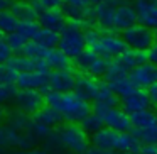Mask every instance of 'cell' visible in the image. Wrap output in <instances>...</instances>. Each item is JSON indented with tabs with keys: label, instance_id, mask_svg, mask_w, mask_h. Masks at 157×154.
I'll use <instances>...</instances> for the list:
<instances>
[{
	"label": "cell",
	"instance_id": "cell-1",
	"mask_svg": "<svg viewBox=\"0 0 157 154\" xmlns=\"http://www.w3.org/2000/svg\"><path fill=\"white\" fill-rule=\"evenodd\" d=\"M41 93L44 95V105L58 110V112L61 113L63 120H66V122L79 124L90 112H91L90 103L85 102V100H81L73 92L58 93V92H52V90H49L48 86H46V88L41 90Z\"/></svg>",
	"mask_w": 157,
	"mask_h": 154
},
{
	"label": "cell",
	"instance_id": "cell-2",
	"mask_svg": "<svg viewBox=\"0 0 157 154\" xmlns=\"http://www.w3.org/2000/svg\"><path fill=\"white\" fill-rule=\"evenodd\" d=\"M91 144L93 147H98V149L123 154H137L140 147V142L132 132H115L106 127L91 134Z\"/></svg>",
	"mask_w": 157,
	"mask_h": 154
},
{
	"label": "cell",
	"instance_id": "cell-3",
	"mask_svg": "<svg viewBox=\"0 0 157 154\" xmlns=\"http://www.w3.org/2000/svg\"><path fill=\"white\" fill-rule=\"evenodd\" d=\"M56 134H58L59 144H61L63 151L69 154H85L90 147V137L85 130L81 129L79 124H71L66 122L56 127Z\"/></svg>",
	"mask_w": 157,
	"mask_h": 154
},
{
	"label": "cell",
	"instance_id": "cell-4",
	"mask_svg": "<svg viewBox=\"0 0 157 154\" xmlns=\"http://www.w3.org/2000/svg\"><path fill=\"white\" fill-rule=\"evenodd\" d=\"M56 48L66 54L69 59H76L83 51L86 49V44H85V36H83V31L79 27L73 24H66V27L59 32V41H58V46Z\"/></svg>",
	"mask_w": 157,
	"mask_h": 154
},
{
	"label": "cell",
	"instance_id": "cell-5",
	"mask_svg": "<svg viewBox=\"0 0 157 154\" xmlns=\"http://www.w3.org/2000/svg\"><path fill=\"white\" fill-rule=\"evenodd\" d=\"M125 49H127L125 42H123V39L120 38L117 32L101 31L98 41L90 48V51H93L95 54H98L100 58L110 61V59H117Z\"/></svg>",
	"mask_w": 157,
	"mask_h": 154
},
{
	"label": "cell",
	"instance_id": "cell-6",
	"mask_svg": "<svg viewBox=\"0 0 157 154\" xmlns=\"http://www.w3.org/2000/svg\"><path fill=\"white\" fill-rule=\"evenodd\" d=\"M120 38L123 39V42H125V46L128 49L147 53L150 49V46L155 42V32L140 24H133L132 27L122 31Z\"/></svg>",
	"mask_w": 157,
	"mask_h": 154
},
{
	"label": "cell",
	"instance_id": "cell-7",
	"mask_svg": "<svg viewBox=\"0 0 157 154\" xmlns=\"http://www.w3.org/2000/svg\"><path fill=\"white\" fill-rule=\"evenodd\" d=\"M15 110L24 112L27 115H34L44 107V95L39 90H15L12 97Z\"/></svg>",
	"mask_w": 157,
	"mask_h": 154
},
{
	"label": "cell",
	"instance_id": "cell-8",
	"mask_svg": "<svg viewBox=\"0 0 157 154\" xmlns=\"http://www.w3.org/2000/svg\"><path fill=\"white\" fill-rule=\"evenodd\" d=\"M108 63L110 61L100 58L98 54H95V53L90 51V49H85V51H83L81 54L75 59V65L81 69V73L90 75V76H93V78L105 75Z\"/></svg>",
	"mask_w": 157,
	"mask_h": 154
},
{
	"label": "cell",
	"instance_id": "cell-9",
	"mask_svg": "<svg viewBox=\"0 0 157 154\" xmlns=\"http://www.w3.org/2000/svg\"><path fill=\"white\" fill-rule=\"evenodd\" d=\"M5 136V142L7 147L17 151H25V149H36L39 144V139L32 134V130H14L9 127H2Z\"/></svg>",
	"mask_w": 157,
	"mask_h": 154
},
{
	"label": "cell",
	"instance_id": "cell-10",
	"mask_svg": "<svg viewBox=\"0 0 157 154\" xmlns=\"http://www.w3.org/2000/svg\"><path fill=\"white\" fill-rule=\"evenodd\" d=\"M101 122L103 127L110 130H115V132H130L132 130V124H130V115L125 113L122 109H108L101 113Z\"/></svg>",
	"mask_w": 157,
	"mask_h": 154
},
{
	"label": "cell",
	"instance_id": "cell-11",
	"mask_svg": "<svg viewBox=\"0 0 157 154\" xmlns=\"http://www.w3.org/2000/svg\"><path fill=\"white\" fill-rule=\"evenodd\" d=\"M75 81H76V73L73 68L58 69V71L49 73L48 88L58 93H69L75 88Z\"/></svg>",
	"mask_w": 157,
	"mask_h": 154
},
{
	"label": "cell",
	"instance_id": "cell-12",
	"mask_svg": "<svg viewBox=\"0 0 157 154\" xmlns=\"http://www.w3.org/2000/svg\"><path fill=\"white\" fill-rule=\"evenodd\" d=\"M135 14H137V24L157 31V2L150 0H135Z\"/></svg>",
	"mask_w": 157,
	"mask_h": 154
},
{
	"label": "cell",
	"instance_id": "cell-13",
	"mask_svg": "<svg viewBox=\"0 0 157 154\" xmlns=\"http://www.w3.org/2000/svg\"><path fill=\"white\" fill-rule=\"evenodd\" d=\"M122 4L120 0H103L100 4L93 7V17L95 24H98L103 31H112V22H113V14L115 9Z\"/></svg>",
	"mask_w": 157,
	"mask_h": 154
},
{
	"label": "cell",
	"instance_id": "cell-14",
	"mask_svg": "<svg viewBox=\"0 0 157 154\" xmlns=\"http://www.w3.org/2000/svg\"><path fill=\"white\" fill-rule=\"evenodd\" d=\"M128 78L132 80V83L135 85V88L140 90H147L150 85L157 81V68L154 65H150L149 61L142 63L140 66L133 68L128 73Z\"/></svg>",
	"mask_w": 157,
	"mask_h": 154
},
{
	"label": "cell",
	"instance_id": "cell-15",
	"mask_svg": "<svg viewBox=\"0 0 157 154\" xmlns=\"http://www.w3.org/2000/svg\"><path fill=\"white\" fill-rule=\"evenodd\" d=\"M133 24H137V14L133 5L130 4H120L115 9L113 14V22H112V31H125V29L132 27Z\"/></svg>",
	"mask_w": 157,
	"mask_h": 154
},
{
	"label": "cell",
	"instance_id": "cell-16",
	"mask_svg": "<svg viewBox=\"0 0 157 154\" xmlns=\"http://www.w3.org/2000/svg\"><path fill=\"white\" fill-rule=\"evenodd\" d=\"M149 107H150V100L147 97L145 90L137 88L135 92H132L130 95L122 98V110L125 113H128V115L142 112V110H149Z\"/></svg>",
	"mask_w": 157,
	"mask_h": 154
},
{
	"label": "cell",
	"instance_id": "cell-17",
	"mask_svg": "<svg viewBox=\"0 0 157 154\" xmlns=\"http://www.w3.org/2000/svg\"><path fill=\"white\" fill-rule=\"evenodd\" d=\"M95 105H93V112L96 113V115H101L105 110L108 109H113V107H117V103H118V98H117L115 95H113V92L110 90L108 83H101L98 81V90H96V95H95Z\"/></svg>",
	"mask_w": 157,
	"mask_h": 154
},
{
	"label": "cell",
	"instance_id": "cell-18",
	"mask_svg": "<svg viewBox=\"0 0 157 154\" xmlns=\"http://www.w3.org/2000/svg\"><path fill=\"white\" fill-rule=\"evenodd\" d=\"M96 90H98V81L96 78L90 75H76V81H75V88H73V93L78 95L81 100L85 102H93L95 100V95H96Z\"/></svg>",
	"mask_w": 157,
	"mask_h": 154
},
{
	"label": "cell",
	"instance_id": "cell-19",
	"mask_svg": "<svg viewBox=\"0 0 157 154\" xmlns=\"http://www.w3.org/2000/svg\"><path fill=\"white\" fill-rule=\"evenodd\" d=\"M49 75L46 73H37V71H29V73H21L15 78V85L21 90H39L48 86Z\"/></svg>",
	"mask_w": 157,
	"mask_h": 154
},
{
	"label": "cell",
	"instance_id": "cell-20",
	"mask_svg": "<svg viewBox=\"0 0 157 154\" xmlns=\"http://www.w3.org/2000/svg\"><path fill=\"white\" fill-rule=\"evenodd\" d=\"M37 24L44 29H49V31H54V32H61L63 29L66 27L68 21L66 17L63 15L61 10H44V12H39L37 14Z\"/></svg>",
	"mask_w": 157,
	"mask_h": 154
},
{
	"label": "cell",
	"instance_id": "cell-21",
	"mask_svg": "<svg viewBox=\"0 0 157 154\" xmlns=\"http://www.w3.org/2000/svg\"><path fill=\"white\" fill-rule=\"evenodd\" d=\"M115 61L118 63V65L122 66L127 73H130L133 68L140 66L142 63H147V53L135 51V49H128V48H127L125 51H123L122 54L115 59Z\"/></svg>",
	"mask_w": 157,
	"mask_h": 154
},
{
	"label": "cell",
	"instance_id": "cell-22",
	"mask_svg": "<svg viewBox=\"0 0 157 154\" xmlns=\"http://www.w3.org/2000/svg\"><path fill=\"white\" fill-rule=\"evenodd\" d=\"M9 12L17 19L19 22L22 21H36L37 19V12L32 7V4L29 0H12Z\"/></svg>",
	"mask_w": 157,
	"mask_h": 154
},
{
	"label": "cell",
	"instance_id": "cell-23",
	"mask_svg": "<svg viewBox=\"0 0 157 154\" xmlns=\"http://www.w3.org/2000/svg\"><path fill=\"white\" fill-rule=\"evenodd\" d=\"M42 61H44L46 65H48V68L52 69V71L71 68V59H69L66 54H63L58 48L46 49L44 56H42Z\"/></svg>",
	"mask_w": 157,
	"mask_h": 154
},
{
	"label": "cell",
	"instance_id": "cell-24",
	"mask_svg": "<svg viewBox=\"0 0 157 154\" xmlns=\"http://www.w3.org/2000/svg\"><path fill=\"white\" fill-rule=\"evenodd\" d=\"M32 119H34L36 122L42 124L44 127H48V129H56V127H59L63 124L61 113H59L58 110L48 107V105H44L37 113H34V115H32Z\"/></svg>",
	"mask_w": 157,
	"mask_h": 154
},
{
	"label": "cell",
	"instance_id": "cell-25",
	"mask_svg": "<svg viewBox=\"0 0 157 154\" xmlns=\"http://www.w3.org/2000/svg\"><path fill=\"white\" fill-rule=\"evenodd\" d=\"M130 124H132V129L144 130V129L157 125V119H155V113L154 112H150V110H142V112H137V113H132V115H130Z\"/></svg>",
	"mask_w": 157,
	"mask_h": 154
},
{
	"label": "cell",
	"instance_id": "cell-26",
	"mask_svg": "<svg viewBox=\"0 0 157 154\" xmlns=\"http://www.w3.org/2000/svg\"><path fill=\"white\" fill-rule=\"evenodd\" d=\"M108 86H110V90L113 92V95L117 97V98H123V97H127V95H130L132 92H135V85L132 83V80L128 78V75L127 76H123V78H118V80H115V81H110L108 83Z\"/></svg>",
	"mask_w": 157,
	"mask_h": 154
},
{
	"label": "cell",
	"instance_id": "cell-27",
	"mask_svg": "<svg viewBox=\"0 0 157 154\" xmlns=\"http://www.w3.org/2000/svg\"><path fill=\"white\" fill-rule=\"evenodd\" d=\"M32 41H36L39 46H42V48H46V49H52V48L58 46L59 34H58V32H54V31H49V29L41 27L37 31V34L34 36Z\"/></svg>",
	"mask_w": 157,
	"mask_h": 154
},
{
	"label": "cell",
	"instance_id": "cell-28",
	"mask_svg": "<svg viewBox=\"0 0 157 154\" xmlns=\"http://www.w3.org/2000/svg\"><path fill=\"white\" fill-rule=\"evenodd\" d=\"M79 125H81V129L85 130L86 134H95V132H98L100 129H103L101 117L96 115L95 112H90L88 115L79 122Z\"/></svg>",
	"mask_w": 157,
	"mask_h": 154
},
{
	"label": "cell",
	"instance_id": "cell-29",
	"mask_svg": "<svg viewBox=\"0 0 157 154\" xmlns=\"http://www.w3.org/2000/svg\"><path fill=\"white\" fill-rule=\"evenodd\" d=\"M17 26H19V21L9 10L0 12V34H2V32L12 34V32L17 31Z\"/></svg>",
	"mask_w": 157,
	"mask_h": 154
},
{
	"label": "cell",
	"instance_id": "cell-30",
	"mask_svg": "<svg viewBox=\"0 0 157 154\" xmlns=\"http://www.w3.org/2000/svg\"><path fill=\"white\" fill-rule=\"evenodd\" d=\"M39 29H41V26L37 24V21H22V22H19L15 32H19V34H21L22 38H25L27 41H32Z\"/></svg>",
	"mask_w": 157,
	"mask_h": 154
},
{
	"label": "cell",
	"instance_id": "cell-31",
	"mask_svg": "<svg viewBox=\"0 0 157 154\" xmlns=\"http://www.w3.org/2000/svg\"><path fill=\"white\" fill-rule=\"evenodd\" d=\"M132 134L137 137V140H139L140 144H155L157 146V125L144 129V130L132 129Z\"/></svg>",
	"mask_w": 157,
	"mask_h": 154
},
{
	"label": "cell",
	"instance_id": "cell-32",
	"mask_svg": "<svg viewBox=\"0 0 157 154\" xmlns=\"http://www.w3.org/2000/svg\"><path fill=\"white\" fill-rule=\"evenodd\" d=\"M44 53H46V48L39 46L36 41H27L25 46L22 48L21 54L25 56V58H29V59H42Z\"/></svg>",
	"mask_w": 157,
	"mask_h": 154
},
{
	"label": "cell",
	"instance_id": "cell-33",
	"mask_svg": "<svg viewBox=\"0 0 157 154\" xmlns=\"http://www.w3.org/2000/svg\"><path fill=\"white\" fill-rule=\"evenodd\" d=\"M36 12H44V10H59L64 4V0H29Z\"/></svg>",
	"mask_w": 157,
	"mask_h": 154
},
{
	"label": "cell",
	"instance_id": "cell-34",
	"mask_svg": "<svg viewBox=\"0 0 157 154\" xmlns=\"http://www.w3.org/2000/svg\"><path fill=\"white\" fill-rule=\"evenodd\" d=\"M127 75H128V73H127L125 69H123L122 66L113 59V61L108 63L106 71H105V75H103V76H105L106 83H110V81H115V80H118V78H123V76H127Z\"/></svg>",
	"mask_w": 157,
	"mask_h": 154
},
{
	"label": "cell",
	"instance_id": "cell-35",
	"mask_svg": "<svg viewBox=\"0 0 157 154\" xmlns=\"http://www.w3.org/2000/svg\"><path fill=\"white\" fill-rule=\"evenodd\" d=\"M5 42H7V46L10 48L12 53H17V54H21V51H22V48L25 46L27 39L22 38L19 32H12V34H7V38H5Z\"/></svg>",
	"mask_w": 157,
	"mask_h": 154
},
{
	"label": "cell",
	"instance_id": "cell-36",
	"mask_svg": "<svg viewBox=\"0 0 157 154\" xmlns=\"http://www.w3.org/2000/svg\"><path fill=\"white\" fill-rule=\"evenodd\" d=\"M15 75L7 65H0V85H15Z\"/></svg>",
	"mask_w": 157,
	"mask_h": 154
},
{
	"label": "cell",
	"instance_id": "cell-37",
	"mask_svg": "<svg viewBox=\"0 0 157 154\" xmlns=\"http://www.w3.org/2000/svg\"><path fill=\"white\" fill-rule=\"evenodd\" d=\"M100 34H101V31H100V29H95V27H90V29H86V31H83V36H85V44L88 46V48H91V46L98 41Z\"/></svg>",
	"mask_w": 157,
	"mask_h": 154
},
{
	"label": "cell",
	"instance_id": "cell-38",
	"mask_svg": "<svg viewBox=\"0 0 157 154\" xmlns=\"http://www.w3.org/2000/svg\"><path fill=\"white\" fill-rule=\"evenodd\" d=\"M14 93H15L14 85H0V107H2V103L12 100Z\"/></svg>",
	"mask_w": 157,
	"mask_h": 154
},
{
	"label": "cell",
	"instance_id": "cell-39",
	"mask_svg": "<svg viewBox=\"0 0 157 154\" xmlns=\"http://www.w3.org/2000/svg\"><path fill=\"white\" fill-rule=\"evenodd\" d=\"M12 56H14V53H12L10 48L7 46L5 39L0 38V65H5V63L12 58Z\"/></svg>",
	"mask_w": 157,
	"mask_h": 154
},
{
	"label": "cell",
	"instance_id": "cell-40",
	"mask_svg": "<svg viewBox=\"0 0 157 154\" xmlns=\"http://www.w3.org/2000/svg\"><path fill=\"white\" fill-rule=\"evenodd\" d=\"M147 61L157 68V41L154 42V44L150 46V49L147 51Z\"/></svg>",
	"mask_w": 157,
	"mask_h": 154
},
{
	"label": "cell",
	"instance_id": "cell-41",
	"mask_svg": "<svg viewBox=\"0 0 157 154\" xmlns=\"http://www.w3.org/2000/svg\"><path fill=\"white\" fill-rule=\"evenodd\" d=\"M137 154H157V146L155 144H140Z\"/></svg>",
	"mask_w": 157,
	"mask_h": 154
},
{
	"label": "cell",
	"instance_id": "cell-42",
	"mask_svg": "<svg viewBox=\"0 0 157 154\" xmlns=\"http://www.w3.org/2000/svg\"><path fill=\"white\" fill-rule=\"evenodd\" d=\"M145 92H147V97H149V100H150V105H152V103L157 105V81L154 83V85H150Z\"/></svg>",
	"mask_w": 157,
	"mask_h": 154
},
{
	"label": "cell",
	"instance_id": "cell-43",
	"mask_svg": "<svg viewBox=\"0 0 157 154\" xmlns=\"http://www.w3.org/2000/svg\"><path fill=\"white\" fill-rule=\"evenodd\" d=\"M5 154H48L44 149H39V147H36V149H25V151H17V149H12L9 151V152Z\"/></svg>",
	"mask_w": 157,
	"mask_h": 154
},
{
	"label": "cell",
	"instance_id": "cell-44",
	"mask_svg": "<svg viewBox=\"0 0 157 154\" xmlns=\"http://www.w3.org/2000/svg\"><path fill=\"white\" fill-rule=\"evenodd\" d=\"M66 4L75 5V7H81V9H88L91 5V0H64Z\"/></svg>",
	"mask_w": 157,
	"mask_h": 154
},
{
	"label": "cell",
	"instance_id": "cell-45",
	"mask_svg": "<svg viewBox=\"0 0 157 154\" xmlns=\"http://www.w3.org/2000/svg\"><path fill=\"white\" fill-rule=\"evenodd\" d=\"M5 120H7V110L4 107H0V129L5 125Z\"/></svg>",
	"mask_w": 157,
	"mask_h": 154
},
{
	"label": "cell",
	"instance_id": "cell-46",
	"mask_svg": "<svg viewBox=\"0 0 157 154\" xmlns=\"http://www.w3.org/2000/svg\"><path fill=\"white\" fill-rule=\"evenodd\" d=\"M5 147H7V142H5V136H4V130L0 129V154L5 151Z\"/></svg>",
	"mask_w": 157,
	"mask_h": 154
},
{
	"label": "cell",
	"instance_id": "cell-47",
	"mask_svg": "<svg viewBox=\"0 0 157 154\" xmlns=\"http://www.w3.org/2000/svg\"><path fill=\"white\" fill-rule=\"evenodd\" d=\"M12 0H0V12L4 10H9V7H10Z\"/></svg>",
	"mask_w": 157,
	"mask_h": 154
},
{
	"label": "cell",
	"instance_id": "cell-48",
	"mask_svg": "<svg viewBox=\"0 0 157 154\" xmlns=\"http://www.w3.org/2000/svg\"><path fill=\"white\" fill-rule=\"evenodd\" d=\"M100 2H103V0H91V4H93V5H96V4H100Z\"/></svg>",
	"mask_w": 157,
	"mask_h": 154
},
{
	"label": "cell",
	"instance_id": "cell-49",
	"mask_svg": "<svg viewBox=\"0 0 157 154\" xmlns=\"http://www.w3.org/2000/svg\"><path fill=\"white\" fill-rule=\"evenodd\" d=\"M120 2H123V4H128V2H133V0H120Z\"/></svg>",
	"mask_w": 157,
	"mask_h": 154
},
{
	"label": "cell",
	"instance_id": "cell-50",
	"mask_svg": "<svg viewBox=\"0 0 157 154\" xmlns=\"http://www.w3.org/2000/svg\"><path fill=\"white\" fill-rule=\"evenodd\" d=\"M150 2H157V0H150Z\"/></svg>",
	"mask_w": 157,
	"mask_h": 154
},
{
	"label": "cell",
	"instance_id": "cell-51",
	"mask_svg": "<svg viewBox=\"0 0 157 154\" xmlns=\"http://www.w3.org/2000/svg\"><path fill=\"white\" fill-rule=\"evenodd\" d=\"M155 39H157V32H155Z\"/></svg>",
	"mask_w": 157,
	"mask_h": 154
},
{
	"label": "cell",
	"instance_id": "cell-52",
	"mask_svg": "<svg viewBox=\"0 0 157 154\" xmlns=\"http://www.w3.org/2000/svg\"><path fill=\"white\" fill-rule=\"evenodd\" d=\"M155 119H157V113H155Z\"/></svg>",
	"mask_w": 157,
	"mask_h": 154
},
{
	"label": "cell",
	"instance_id": "cell-53",
	"mask_svg": "<svg viewBox=\"0 0 157 154\" xmlns=\"http://www.w3.org/2000/svg\"><path fill=\"white\" fill-rule=\"evenodd\" d=\"M64 154H69V152H64Z\"/></svg>",
	"mask_w": 157,
	"mask_h": 154
}]
</instances>
